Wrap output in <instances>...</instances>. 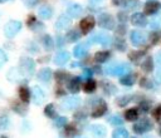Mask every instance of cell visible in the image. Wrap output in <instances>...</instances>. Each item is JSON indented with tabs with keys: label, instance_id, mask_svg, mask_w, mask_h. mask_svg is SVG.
Listing matches in <instances>:
<instances>
[{
	"label": "cell",
	"instance_id": "obj_49",
	"mask_svg": "<svg viewBox=\"0 0 161 138\" xmlns=\"http://www.w3.org/2000/svg\"><path fill=\"white\" fill-rule=\"evenodd\" d=\"M118 20L121 21V24H125L127 21V15L125 13H118Z\"/></svg>",
	"mask_w": 161,
	"mask_h": 138
},
{
	"label": "cell",
	"instance_id": "obj_16",
	"mask_svg": "<svg viewBox=\"0 0 161 138\" xmlns=\"http://www.w3.org/2000/svg\"><path fill=\"white\" fill-rule=\"evenodd\" d=\"M82 13H83V8L79 4H70L67 8V16H69L70 19H74V18L80 16Z\"/></svg>",
	"mask_w": 161,
	"mask_h": 138
},
{
	"label": "cell",
	"instance_id": "obj_1",
	"mask_svg": "<svg viewBox=\"0 0 161 138\" xmlns=\"http://www.w3.org/2000/svg\"><path fill=\"white\" fill-rule=\"evenodd\" d=\"M106 74L108 75H117V77H123L128 73H131V66L126 63H121V64H109L106 66L104 69Z\"/></svg>",
	"mask_w": 161,
	"mask_h": 138
},
{
	"label": "cell",
	"instance_id": "obj_32",
	"mask_svg": "<svg viewBox=\"0 0 161 138\" xmlns=\"http://www.w3.org/2000/svg\"><path fill=\"white\" fill-rule=\"evenodd\" d=\"M44 114L48 118H57V110H55V105L53 103L47 104L44 108Z\"/></svg>",
	"mask_w": 161,
	"mask_h": 138
},
{
	"label": "cell",
	"instance_id": "obj_36",
	"mask_svg": "<svg viewBox=\"0 0 161 138\" xmlns=\"http://www.w3.org/2000/svg\"><path fill=\"white\" fill-rule=\"evenodd\" d=\"M114 48H116L117 50H119V51H125L126 48H127L126 41H125L122 38H117V39L114 40Z\"/></svg>",
	"mask_w": 161,
	"mask_h": 138
},
{
	"label": "cell",
	"instance_id": "obj_8",
	"mask_svg": "<svg viewBox=\"0 0 161 138\" xmlns=\"http://www.w3.org/2000/svg\"><path fill=\"white\" fill-rule=\"evenodd\" d=\"M80 98L77 97V95H70V97H67L65 99H63L62 102V108L65 109V110H73L75 108H78L80 105Z\"/></svg>",
	"mask_w": 161,
	"mask_h": 138
},
{
	"label": "cell",
	"instance_id": "obj_56",
	"mask_svg": "<svg viewBox=\"0 0 161 138\" xmlns=\"http://www.w3.org/2000/svg\"><path fill=\"white\" fill-rule=\"evenodd\" d=\"M156 79H157V80H158L160 83H161V69L156 72Z\"/></svg>",
	"mask_w": 161,
	"mask_h": 138
},
{
	"label": "cell",
	"instance_id": "obj_50",
	"mask_svg": "<svg viewBox=\"0 0 161 138\" xmlns=\"http://www.w3.org/2000/svg\"><path fill=\"white\" fill-rule=\"evenodd\" d=\"M91 77H92V70L91 69H84L83 70V78H87V80H88V79H91Z\"/></svg>",
	"mask_w": 161,
	"mask_h": 138
},
{
	"label": "cell",
	"instance_id": "obj_45",
	"mask_svg": "<svg viewBox=\"0 0 161 138\" xmlns=\"http://www.w3.org/2000/svg\"><path fill=\"white\" fill-rule=\"evenodd\" d=\"M152 115H153V118H155L156 120H161V105H157V107L153 109Z\"/></svg>",
	"mask_w": 161,
	"mask_h": 138
},
{
	"label": "cell",
	"instance_id": "obj_33",
	"mask_svg": "<svg viewBox=\"0 0 161 138\" xmlns=\"http://www.w3.org/2000/svg\"><path fill=\"white\" fill-rule=\"evenodd\" d=\"M112 138H128V132H127V129L119 127V128H117V129L113 130Z\"/></svg>",
	"mask_w": 161,
	"mask_h": 138
},
{
	"label": "cell",
	"instance_id": "obj_9",
	"mask_svg": "<svg viewBox=\"0 0 161 138\" xmlns=\"http://www.w3.org/2000/svg\"><path fill=\"white\" fill-rule=\"evenodd\" d=\"M96 25V20L93 16H86L79 21V30L82 34H88Z\"/></svg>",
	"mask_w": 161,
	"mask_h": 138
},
{
	"label": "cell",
	"instance_id": "obj_37",
	"mask_svg": "<svg viewBox=\"0 0 161 138\" xmlns=\"http://www.w3.org/2000/svg\"><path fill=\"white\" fill-rule=\"evenodd\" d=\"M143 55H145V53H143V51H131V53L128 54V59H130L131 61L137 63V61H138Z\"/></svg>",
	"mask_w": 161,
	"mask_h": 138
},
{
	"label": "cell",
	"instance_id": "obj_43",
	"mask_svg": "<svg viewBox=\"0 0 161 138\" xmlns=\"http://www.w3.org/2000/svg\"><path fill=\"white\" fill-rule=\"evenodd\" d=\"M9 125H10V119H9V117H8V115L0 117V128H1V129H6V128H9Z\"/></svg>",
	"mask_w": 161,
	"mask_h": 138
},
{
	"label": "cell",
	"instance_id": "obj_12",
	"mask_svg": "<svg viewBox=\"0 0 161 138\" xmlns=\"http://www.w3.org/2000/svg\"><path fill=\"white\" fill-rule=\"evenodd\" d=\"M161 9V3L157 1V0H150L145 4L143 6V11L146 15H153L156 14L158 10Z\"/></svg>",
	"mask_w": 161,
	"mask_h": 138
},
{
	"label": "cell",
	"instance_id": "obj_62",
	"mask_svg": "<svg viewBox=\"0 0 161 138\" xmlns=\"http://www.w3.org/2000/svg\"><path fill=\"white\" fill-rule=\"evenodd\" d=\"M79 138H87V137H79Z\"/></svg>",
	"mask_w": 161,
	"mask_h": 138
},
{
	"label": "cell",
	"instance_id": "obj_19",
	"mask_svg": "<svg viewBox=\"0 0 161 138\" xmlns=\"http://www.w3.org/2000/svg\"><path fill=\"white\" fill-rule=\"evenodd\" d=\"M11 109L19 114V115H25L28 113V108L25 105V103H20L19 100H11Z\"/></svg>",
	"mask_w": 161,
	"mask_h": 138
},
{
	"label": "cell",
	"instance_id": "obj_5",
	"mask_svg": "<svg viewBox=\"0 0 161 138\" xmlns=\"http://www.w3.org/2000/svg\"><path fill=\"white\" fill-rule=\"evenodd\" d=\"M98 25L106 30H112L114 29V25H116V21H114V18L108 14V13H102L99 14L98 16Z\"/></svg>",
	"mask_w": 161,
	"mask_h": 138
},
{
	"label": "cell",
	"instance_id": "obj_63",
	"mask_svg": "<svg viewBox=\"0 0 161 138\" xmlns=\"http://www.w3.org/2000/svg\"><path fill=\"white\" fill-rule=\"evenodd\" d=\"M132 138H135V137H132Z\"/></svg>",
	"mask_w": 161,
	"mask_h": 138
},
{
	"label": "cell",
	"instance_id": "obj_41",
	"mask_svg": "<svg viewBox=\"0 0 161 138\" xmlns=\"http://www.w3.org/2000/svg\"><path fill=\"white\" fill-rule=\"evenodd\" d=\"M26 24H28V26H29L30 29H35L36 26H39V23H38L36 18H35L34 15H30V16H28Z\"/></svg>",
	"mask_w": 161,
	"mask_h": 138
},
{
	"label": "cell",
	"instance_id": "obj_61",
	"mask_svg": "<svg viewBox=\"0 0 161 138\" xmlns=\"http://www.w3.org/2000/svg\"><path fill=\"white\" fill-rule=\"evenodd\" d=\"M160 135H161V127H160Z\"/></svg>",
	"mask_w": 161,
	"mask_h": 138
},
{
	"label": "cell",
	"instance_id": "obj_57",
	"mask_svg": "<svg viewBox=\"0 0 161 138\" xmlns=\"http://www.w3.org/2000/svg\"><path fill=\"white\" fill-rule=\"evenodd\" d=\"M59 95H64V90L63 89H57V97H59Z\"/></svg>",
	"mask_w": 161,
	"mask_h": 138
},
{
	"label": "cell",
	"instance_id": "obj_23",
	"mask_svg": "<svg viewBox=\"0 0 161 138\" xmlns=\"http://www.w3.org/2000/svg\"><path fill=\"white\" fill-rule=\"evenodd\" d=\"M64 134H65L67 138H74L75 135H78L79 134V129H78L77 124H74V123L67 124L65 129H64Z\"/></svg>",
	"mask_w": 161,
	"mask_h": 138
},
{
	"label": "cell",
	"instance_id": "obj_2",
	"mask_svg": "<svg viewBox=\"0 0 161 138\" xmlns=\"http://www.w3.org/2000/svg\"><path fill=\"white\" fill-rule=\"evenodd\" d=\"M19 70L25 77H31L35 72V61L30 56H21L19 60Z\"/></svg>",
	"mask_w": 161,
	"mask_h": 138
},
{
	"label": "cell",
	"instance_id": "obj_51",
	"mask_svg": "<svg viewBox=\"0 0 161 138\" xmlns=\"http://www.w3.org/2000/svg\"><path fill=\"white\" fill-rule=\"evenodd\" d=\"M74 118H77V119H84L86 118V113L82 110V112H77L75 114H74Z\"/></svg>",
	"mask_w": 161,
	"mask_h": 138
},
{
	"label": "cell",
	"instance_id": "obj_35",
	"mask_svg": "<svg viewBox=\"0 0 161 138\" xmlns=\"http://www.w3.org/2000/svg\"><path fill=\"white\" fill-rule=\"evenodd\" d=\"M79 38H80V31H78V30H74L73 29V30H69L67 33V40L70 41V43L77 41Z\"/></svg>",
	"mask_w": 161,
	"mask_h": 138
},
{
	"label": "cell",
	"instance_id": "obj_21",
	"mask_svg": "<svg viewBox=\"0 0 161 138\" xmlns=\"http://www.w3.org/2000/svg\"><path fill=\"white\" fill-rule=\"evenodd\" d=\"M18 94H19V99H20L23 103H25V104L29 103V100H30V90H29V88H28L26 85L19 87Z\"/></svg>",
	"mask_w": 161,
	"mask_h": 138
},
{
	"label": "cell",
	"instance_id": "obj_20",
	"mask_svg": "<svg viewBox=\"0 0 161 138\" xmlns=\"http://www.w3.org/2000/svg\"><path fill=\"white\" fill-rule=\"evenodd\" d=\"M70 25V18L67 15H62L55 21V29L57 30H65Z\"/></svg>",
	"mask_w": 161,
	"mask_h": 138
},
{
	"label": "cell",
	"instance_id": "obj_30",
	"mask_svg": "<svg viewBox=\"0 0 161 138\" xmlns=\"http://www.w3.org/2000/svg\"><path fill=\"white\" fill-rule=\"evenodd\" d=\"M42 44H43V46H44L45 50H50V49H53V46H54V41H53V39H52V36H50L49 34L43 35V38H42Z\"/></svg>",
	"mask_w": 161,
	"mask_h": 138
},
{
	"label": "cell",
	"instance_id": "obj_3",
	"mask_svg": "<svg viewBox=\"0 0 161 138\" xmlns=\"http://www.w3.org/2000/svg\"><path fill=\"white\" fill-rule=\"evenodd\" d=\"M21 30V23L19 20H10L4 26V34L6 38H14Z\"/></svg>",
	"mask_w": 161,
	"mask_h": 138
},
{
	"label": "cell",
	"instance_id": "obj_15",
	"mask_svg": "<svg viewBox=\"0 0 161 138\" xmlns=\"http://www.w3.org/2000/svg\"><path fill=\"white\" fill-rule=\"evenodd\" d=\"M67 88L70 93L75 94L80 90V78L79 77H70L67 82Z\"/></svg>",
	"mask_w": 161,
	"mask_h": 138
},
{
	"label": "cell",
	"instance_id": "obj_55",
	"mask_svg": "<svg viewBox=\"0 0 161 138\" xmlns=\"http://www.w3.org/2000/svg\"><path fill=\"white\" fill-rule=\"evenodd\" d=\"M156 63H157V64L161 66V50H160V51L156 54Z\"/></svg>",
	"mask_w": 161,
	"mask_h": 138
},
{
	"label": "cell",
	"instance_id": "obj_59",
	"mask_svg": "<svg viewBox=\"0 0 161 138\" xmlns=\"http://www.w3.org/2000/svg\"><path fill=\"white\" fill-rule=\"evenodd\" d=\"M5 1H8V0H0V4H1V3H5Z\"/></svg>",
	"mask_w": 161,
	"mask_h": 138
},
{
	"label": "cell",
	"instance_id": "obj_25",
	"mask_svg": "<svg viewBox=\"0 0 161 138\" xmlns=\"http://www.w3.org/2000/svg\"><path fill=\"white\" fill-rule=\"evenodd\" d=\"M135 82H136V75L133 73H128V74L119 78V83L122 85H126V87H132L135 84Z\"/></svg>",
	"mask_w": 161,
	"mask_h": 138
},
{
	"label": "cell",
	"instance_id": "obj_26",
	"mask_svg": "<svg viewBox=\"0 0 161 138\" xmlns=\"http://www.w3.org/2000/svg\"><path fill=\"white\" fill-rule=\"evenodd\" d=\"M52 78V69L50 68H42L38 72V79L42 82H49Z\"/></svg>",
	"mask_w": 161,
	"mask_h": 138
},
{
	"label": "cell",
	"instance_id": "obj_58",
	"mask_svg": "<svg viewBox=\"0 0 161 138\" xmlns=\"http://www.w3.org/2000/svg\"><path fill=\"white\" fill-rule=\"evenodd\" d=\"M91 1H93V3H98V1H101V0H91Z\"/></svg>",
	"mask_w": 161,
	"mask_h": 138
},
{
	"label": "cell",
	"instance_id": "obj_4",
	"mask_svg": "<svg viewBox=\"0 0 161 138\" xmlns=\"http://www.w3.org/2000/svg\"><path fill=\"white\" fill-rule=\"evenodd\" d=\"M107 103L103 99H96V102L92 104V110H91V115L93 118H99L102 115L106 114L107 112Z\"/></svg>",
	"mask_w": 161,
	"mask_h": 138
},
{
	"label": "cell",
	"instance_id": "obj_6",
	"mask_svg": "<svg viewBox=\"0 0 161 138\" xmlns=\"http://www.w3.org/2000/svg\"><path fill=\"white\" fill-rule=\"evenodd\" d=\"M151 129H152V123L147 118H142L133 124V132L137 134H143L146 132H150Z\"/></svg>",
	"mask_w": 161,
	"mask_h": 138
},
{
	"label": "cell",
	"instance_id": "obj_40",
	"mask_svg": "<svg viewBox=\"0 0 161 138\" xmlns=\"http://www.w3.org/2000/svg\"><path fill=\"white\" fill-rule=\"evenodd\" d=\"M140 85H141V88H145V89H151V88H153L152 82H151L148 78H146V77L141 78V80H140Z\"/></svg>",
	"mask_w": 161,
	"mask_h": 138
},
{
	"label": "cell",
	"instance_id": "obj_14",
	"mask_svg": "<svg viewBox=\"0 0 161 138\" xmlns=\"http://www.w3.org/2000/svg\"><path fill=\"white\" fill-rule=\"evenodd\" d=\"M130 20H131V24L132 25L140 26V28L146 26V24H147V19H146L145 14H142V13H135V14H132L131 18H130Z\"/></svg>",
	"mask_w": 161,
	"mask_h": 138
},
{
	"label": "cell",
	"instance_id": "obj_13",
	"mask_svg": "<svg viewBox=\"0 0 161 138\" xmlns=\"http://www.w3.org/2000/svg\"><path fill=\"white\" fill-rule=\"evenodd\" d=\"M88 130L91 132V134L94 137V138H104L106 134H107V129L106 127L101 125V124H92Z\"/></svg>",
	"mask_w": 161,
	"mask_h": 138
},
{
	"label": "cell",
	"instance_id": "obj_31",
	"mask_svg": "<svg viewBox=\"0 0 161 138\" xmlns=\"http://www.w3.org/2000/svg\"><path fill=\"white\" fill-rule=\"evenodd\" d=\"M96 88H97V83H96V80H93V79H88V80L83 84V90H84L86 93H93V92L96 90Z\"/></svg>",
	"mask_w": 161,
	"mask_h": 138
},
{
	"label": "cell",
	"instance_id": "obj_11",
	"mask_svg": "<svg viewBox=\"0 0 161 138\" xmlns=\"http://www.w3.org/2000/svg\"><path fill=\"white\" fill-rule=\"evenodd\" d=\"M30 97H31V99H33V102L35 104H42L45 100V98H47L44 90L40 87H33L31 93H30Z\"/></svg>",
	"mask_w": 161,
	"mask_h": 138
},
{
	"label": "cell",
	"instance_id": "obj_10",
	"mask_svg": "<svg viewBox=\"0 0 161 138\" xmlns=\"http://www.w3.org/2000/svg\"><path fill=\"white\" fill-rule=\"evenodd\" d=\"M130 40L135 46H141L146 43V35L142 31L132 30L131 34H130Z\"/></svg>",
	"mask_w": 161,
	"mask_h": 138
},
{
	"label": "cell",
	"instance_id": "obj_38",
	"mask_svg": "<svg viewBox=\"0 0 161 138\" xmlns=\"http://www.w3.org/2000/svg\"><path fill=\"white\" fill-rule=\"evenodd\" d=\"M131 99H132V97H131V95H122V97L117 98L116 103H117V105H118V107H125L126 104H128V103H130V100H131Z\"/></svg>",
	"mask_w": 161,
	"mask_h": 138
},
{
	"label": "cell",
	"instance_id": "obj_22",
	"mask_svg": "<svg viewBox=\"0 0 161 138\" xmlns=\"http://www.w3.org/2000/svg\"><path fill=\"white\" fill-rule=\"evenodd\" d=\"M101 88H102L103 93L107 94V95H112V94H114L117 92V88L114 87V84L111 83V82H107V80L101 82Z\"/></svg>",
	"mask_w": 161,
	"mask_h": 138
},
{
	"label": "cell",
	"instance_id": "obj_54",
	"mask_svg": "<svg viewBox=\"0 0 161 138\" xmlns=\"http://www.w3.org/2000/svg\"><path fill=\"white\" fill-rule=\"evenodd\" d=\"M126 1H127V0H112V3H113L114 5H117V6H119V5H125Z\"/></svg>",
	"mask_w": 161,
	"mask_h": 138
},
{
	"label": "cell",
	"instance_id": "obj_17",
	"mask_svg": "<svg viewBox=\"0 0 161 138\" xmlns=\"http://www.w3.org/2000/svg\"><path fill=\"white\" fill-rule=\"evenodd\" d=\"M69 59H70V54L68 51H65V50H60V51H58L55 54L54 63L57 65H64V64H67L69 61Z\"/></svg>",
	"mask_w": 161,
	"mask_h": 138
},
{
	"label": "cell",
	"instance_id": "obj_47",
	"mask_svg": "<svg viewBox=\"0 0 161 138\" xmlns=\"http://www.w3.org/2000/svg\"><path fill=\"white\" fill-rule=\"evenodd\" d=\"M116 33H117L118 35H123V34L126 33V26H125V24H119L118 28L116 29Z\"/></svg>",
	"mask_w": 161,
	"mask_h": 138
},
{
	"label": "cell",
	"instance_id": "obj_52",
	"mask_svg": "<svg viewBox=\"0 0 161 138\" xmlns=\"http://www.w3.org/2000/svg\"><path fill=\"white\" fill-rule=\"evenodd\" d=\"M57 45L58 46H63L64 45V38L63 36H59L58 35V38H57Z\"/></svg>",
	"mask_w": 161,
	"mask_h": 138
},
{
	"label": "cell",
	"instance_id": "obj_29",
	"mask_svg": "<svg viewBox=\"0 0 161 138\" xmlns=\"http://www.w3.org/2000/svg\"><path fill=\"white\" fill-rule=\"evenodd\" d=\"M125 118H126V120H128V122L136 120V119L138 118V109H136V108H130V109H127V110L125 112Z\"/></svg>",
	"mask_w": 161,
	"mask_h": 138
},
{
	"label": "cell",
	"instance_id": "obj_42",
	"mask_svg": "<svg viewBox=\"0 0 161 138\" xmlns=\"http://www.w3.org/2000/svg\"><path fill=\"white\" fill-rule=\"evenodd\" d=\"M108 122H109V124H112V125H122V124H123V120H122V118H121L119 115H112V117L108 119Z\"/></svg>",
	"mask_w": 161,
	"mask_h": 138
},
{
	"label": "cell",
	"instance_id": "obj_48",
	"mask_svg": "<svg viewBox=\"0 0 161 138\" xmlns=\"http://www.w3.org/2000/svg\"><path fill=\"white\" fill-rule=\"evenodd\" d=\"M23 1H24V4H25L28 8H33V6H35V5L38 4L39 0H23Z\"/></svg>",
	"mask_w": 161,
	"mask_h": 138
},
{
	"label": "cell",
	"instance_id": "obj_34",
	"mask_svg": "<svg viewBox=\"0 0 161 138\" xmlns=\"http://www.w3.org/2000/svg\"><path fill=\"white\" fill-rule=\"evenodd\" d=\"M55 79H57V82L58 83H64V82H68L69 80V74L67 73V72H63V70H58L55 74Z\"/></svg>",
	"mask_w": 161,
	"mask_h": 138
},
{
	"label": "cell",
	"instance_id": "obj_60",
	"mask_svg": "<svg viewBox=\"0 0 161 138\" xmlns=\"http://www.w3.org/2000/svg\"><path fill=\"white\" fill-rule=\"evenodd\" d=\"M0 138H8L6 135H0Z\"/></svg>",
	"mask_w": 161,
	"mask_h": 138
},
{
	"label": "cell",
	"instance_id": "obj_24",
	"mask_svg": "<svg viewBox=\"0 0 161 138\" xmlns=\"http://www.w3.org/2000/svg\"><path fill=\"white\" fill-rule=\"evenodd\" d=\"M38 14H39V16H40L42 19L48 20V19H50L52 15H53V9H52L49 5H42V6L39 8V10H38Z\"/></svg>",
	"mask_w": 161,
	"mask_h": 138
},
{
	"label": "cell",
	"instance_id": "obj_27",
	"mask_svg": "<svg viewBox=\"0 0 161 138\" xmlns=\"http://www.w3.org/2000/svg\"><path fill=\"white\" fill-rule=\"evenodd\" d=\"M109 56H111V53H109V51H106V50H103V51H97V53L94 54V61L98 63V64H102V63L107 61Z\"/></svg>",
	"mask_w": 161,
	"mask_h": 138
},
{
	"label": "cell",
	"instance_id": "obj_44",
	"mask_svg": "<svg viewBox=\"0 0 161 138\" xmlns=\"http://www.w3.org/2000/svg\"><path fill=\"white\" fill-rule=\"evenodd\" d=\"M150 108H151V104H150L148 102H141V103H140V110H141L142 113L148 112Z\"/></svg>",
	"mask_w": 161,
	"mask_h": 138
},
{
	"label": "cell",
	"instance_id": "obj_18",
	"mask_svg": "<svg viewBox=\"0 0 161 138\" xmlns=\"http://www.w3.org/2000/svg\"><path fill=\"white\" fill-rule=\"evenodd\" d=\"M87 54H88V45H87V43H80V44L75 45L74 49H73V55L75 58H78V59L84 58Z\"/></svg>",
	"mask_w": 161,
	"mask_h": 138
},
{
	"label": "cell",
	"instance_id": "obj_53",
	"mask_svg": "<svg viewBox=\"0 0 161 138\" xmlns=\"http://www.w3.org/2000/svg\"><path fill=\"white\" fill-rule=\"evenodd\" d=\"M160 26V20H152L151 23V29H157Z\"/></svg>",
	"mask_w": 161,
	"mask_h": 138
},
{
	"label": "cell",
	"instance_id": "obj_46",
	"mask_svg": "<svg viewBox=\"0 0 161 138\" xmlns=\"http://www.w3.org/2000/svg\"><path fill=\"white\" fill-rule=\"evenodd\" d=\"M8 61V56H6V54H5V51L4 50H1L0 49V68L5 64Z\"/></svg>",
	"mask_w": 161,
	"mask_h": 138
},
{
	"label": "cell",
	"instance_id": "obj_28",
	"mask_svg": "<svg viewBox=\"0 0 161 138\" xmlns=\"http://www.w3.org/2000/svg\"><path fill=\"white\" fill-rule=\"evenodd\" d=\"M141 68L145 73H151L153 70V59L151 56H146L141 64Z\"/></svg>",
	"mask_w": 161,
	"mask_h": 138
},
{
	"label": "cell",
	"instance_id": "obj_39",
	"mask_svg": "<svg viewBox=\"0 0 161 138\" xmlns=\"http://www.w3.org/2000/svg\"><path fill=\"white\" fill-rule=\"evenodd\" d=\"M68 124V119L67 117H57L55 120H54V125L57 128H62V127H65Z\"/></svg>",
	"mask_w": 161,
	"mask_h": 138
},
{
	"label": "cell",
	"instance_id": "obj_7",
	"mask_svg": "<svg viewBox=\"0 0 161 138\" xmlns=\"http://www.w3.org/2000/svg\"><path fill=\"white\" fill-rule=\"evenodd\" d=\"M88 43H96L103 46H108L111 44V36L106 33H96L88 39Z\"/></svg>",
	"mask_w": 161,
	"mask_h": 138
}]
</instances>
